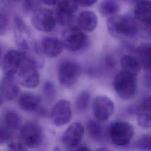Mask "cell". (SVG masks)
Instances as JSON below:
<instances>
[{"instance_id":"1","label":"cell","mask_w":151,"mask_h":151,"mask_svg":"<svg viewBox=\"0 0 151 151\" xmlns=\"http://www.w3.org/2000/svg\"><path fill=\"white\" fill-rule=\"evenodd\" d=\"M14 32L16 44L23 57L38 68L44 64L40 47L23 19L17 16L14 19Z\"/></svg>"},{"instance_id":"2","label":"cell","mask_w":151,"mask_h":151,"mask_svg":"<svg viewBox=\"0 0 151 151\" xmlns=\"http://www.w3.org/2000/svg\"><path fill=\"white\" fill-rule=\"evenodd\" d=\"M107 27L109 32L117 38H127L134 37L138 31L136 20L129 15H114L107 20Z\"/></svg>"},{"instance_id":"3","label":"cell","mask_w":151,"mask_h":151,"mask_svg":"<svg viewBox=\"0 0 151 151\" xmlns=\"http://www.w3.org/2000/svg\"><path fill=\"white\" fill-rule=\"evenodd\" d=\"M136 76L123 70L117 74L113 81V87L120 98L129 100L134 96L137 90Z\"/></svg>"},{"instance_id":"4","label":"cell","mask_w":151,"mask_h":151,"mask_svg":"<svg viewBox=\"0 0 151 151\" xmlns=\"http://www.w3.org/2000/svg\"><path fill=\"white\" fill-rule=\"evenodd\" d=\"M61 41L64 48L71 52L83 50L87 44L86 34L79 27L73 26L66 29L63 33Z\"/></svg>"},{"instance_id":"5","label":"cell","mask_w":151,"mask_h":151,"mask_svg":"<svg viewBox=\"0 0 151 151\" xmlns=\"http://www.w3.org/2000/svg\"><path fill=\"white\" fill-rule=\"evenodd\" d=\"M56 22L55 14L48 8L41 6L32 12L31 23L38 31L50 32L54 29Z\"/></svg>"},{"instance_id":"6","label":"cell","mask_w":151,"mask_h":151,"mask_svg":"<svg viewBox=\"0 0 151 151\" xmlns=\"http://www.w3.org/2000/svg\"><path fill=\"white\" fill-rule=\"evenodd\" d=\"M109 134L114 145L123 146L127 145L131 141L134 134V129L129 122L117 121L110 126Z\"/></svg>"},{"instance_id":"7","label":"cell","mask_w":151,"mask_h":151,"mask_svg":"<svg viewBox=\"0 0 151 151\" xmlns=\"http://www.w3.org/2000/svg\"><path fill=\"white\" fill-rule=\"evenodd\" d=\"M38 67L24 58L22 63L18 71V81L24 87L33 88L37 87L40 82Z\"/></svg>"},{"instance_id":"8","label":"cell","mask_w":151,"mask_h":151,"mask_svg":"<svg viewBox=\"0 0 151 151\" xmlns=\"http://www.w3.org/2000/svg\"><path fill=\"white\" fill-rule=\"evenodd\" d=\"M19 139L27 147H37L42 141V129L35 123H27L21 128Z\"/></svg>"},{"instance_id":"9","label":"cell","mask_w":151,"mask_h":151,"mask_svg":"<svg viewBox=\"0 0 151 151\" xmlns=\"http://www.w3.org/2000/svg\"><path fill=\"white\" fill-rule=\"evenodd\" d=\"M80 73V68L76 62L66 60L62 62L59 66L58 80L62 85L69 87L75 84Z\"/></svg>"},{"instance_id":"10","label":"cell","mask_w":151,"mask_h":151,"mask_svg":"<svg viewBox=\"0 0 151 151\" xmlns=\"http://www.w3.org/2000/svg\"><path fill=\"white\" fill-rule=\"evenodd\" d=\"M50 118L52 124L60 127L67 124L71 119L70 103L64 99L57 101L51 108Z\"/></svg>"},{"instance_id":"11","label":"cell","mask_w":151,"mask_h":151,"mask_svg":"<svg viewBox=\"0 0 151 151\" xmlns=\"http://www.w3.org/2000/svg\"><path fill=\"white\" fill-rule=\"evenodd\" d=\"M114 109L113 102L106 96H98L93 100V113L95 117L101 122L108 120L113 113Z\"/></svg>"},{"instance_id":"12","label":"cell","mask_w":151,"mask_h":151,"mask_svg":"<svg viewBox=\"0 0 151 151\" xmlns=\"http://www.w3.org/2000/svg\"><path fill=\"white\" fill-rule=\"evenodd\" d=\"M84 135V127L79 122L71 124L65 130L62 139L63 144L68 149L74 150L80 144Z\"/></svg>"},{"instance_id":"13","label":"cell","mask_w":151,"mask_h":151,"mask_svg":"<svg viewBox=\"0 0 151 151\" xmlns=\"http://www.w3.org/2000/svg\"><path fill=\"white\" fill-rule=\"evenodd\" d=\"M24 57L21 53L17 50H9L2 58V70L5 75L14 76L17 74L22 63Z\"/></svg>"},{"instance_id":"14","label":"cell","mask_w":151,"mask_h":151,"mask_svg":"<svg viewBox=\"0 0 151 151\" xmlns=\"http://www.w3.org/2000/svg\"><path fill=\"white\" fill-rule=\"evenodd\" d=\"M40 47L42 54L50 58H54L60 55L64 48L61 40L53 37H44Z\"/></svg>"},{"instance_id":"15","label":"cell","mask_w":151,"mask_h":151,"mask_svg":"<svg viewBox=\"0 0 151 151\" xmlns=\"http://www.w3.org/2000/svg\"><path fill=\"white\" fill-rule=\"evenodd\" d=\"M19 92V86L14 76L5 75L0 80V93L8 101L15 99Z\"/></svg>"},{"instance_id":"16","label":"cell","mask_w":151,"mask_h":151,"mask_svg":"<svg viewBox=\"0 0 151 151\" xmlns=\"http://www.w3.org/2000/svg\"><path fill=\"white\" fill-rule=\"evenodd\" d=\"M137 121L140 127H151V98L143 100L137 110Z\"/></svg>"},{"instance_id":"17","label":"cell","mask_w":151,"mask_h":151,"mask_svg":"<svg viewBox=\"0 0 151 151\" xmlns=\"http://www.w3.org/2000/svg\"><path fill=\"white\" fill-rule=\"evenodd\" d=\"M19 108L28 112L38 111L41 109V99L39 96L32 93H23L18 100Z\"/></svg>"},{"instance_id":"18","label":"cell","mask_w":151,"mask_h":151,"mask_svg":"<svg viewBox=\"0 0 151 151\" xmlns=\"http://www.w3.org/2000/svg\"><path fill=\"white\" fill-rule=\"evenodd\" d=\"M97 24V17L94 12L84 11L80 14L78 18V24L81 29L91 32L96 28Z\"/></svg>"},{"instance_id":"19","label":"cell","mask_w":151,"mask_h":151,"mask_svg":"<svg viewBox=\"0 0 151 151\" xmlns=\"http://www.w3.org/2000/svg\"><path fill=\"white\" fill-rule=\"evenodd\" d=\"M134 16L139 21L149 25L151 24V1H141L136 6Z\"/></svg>"},{"instance_id":"20","label":"cell","mask_w":151,"mask_h":151,"mask_svg":"<svg viewBox=\"0 0 151 151\" xmlns=\"http://www.w3.org/2000/svg\"><path fill=\"white\" fill-rule=\"evenodd\" d=\"M3 126L10 130H17L21 127L22 119L20 115L14 110H6L2 115Z\"/></svg>"},{"instance_id":"21","label":"cell","mask_w":151,"mask_h":151,"mask_svg":"<svg viewBox=\"0 0 151 151\" xmlns=\"http://www.w3.org/2000/svg\"><path fill=\"white\" fill-rule=\"evenodd\" d=\"M122 70L137 76L141 69L139 61L133 56L126 55L122 57L120 60Z\"/></svg>"},{"instance_id":"22","label":"cell","mask_w":151,"mask_h":151,"mask_svg":"<svg viewBox=\"0 0 151 151\" xmlns=\"http://www.w3.org/2000/svg\"><path fill=\"white\" fill-rule=\"evenodd\" d=\"M120 6L117 0H103L99 5V11L104 17H111L117 14Z\"/></svg>"},{"instance_id":"23","label":"cell","mask_w":151,"mask_h":151,"mask_svg":"<svg viewBox=\"0 0 151 151\" xmlns=\"http://www.w3.org/2000/svg\"><path fill=\"white\" fill-rule=\"evenodd\" d=\"M9 5L8 0H0V35L5 34L9 25V15L8 8Z\"/></svg>"},{"instance_id":"24","label":"cell","mask_w":151,"mask_h":151,"mask_svg":"<svg viewBox=\"0 0 151 151\" xmlns=\"http://www.w3.org/2000/svg\"><path fill=\"white\" fill-rule=\"evenodd\" d=\"M91 94L87 90L81 91L77 95L75 101L76 110L79 113L84 112L88 107Z\"/></svg>"},{"instance_id":"25","label":"cell","mask_w":151,"mask_h":151,"mask_svg":"<svg viewBox=\"0 0 151 151\" xmlns=\"http://www.w3.org/2000/svg\"><path fill=\"white\" fill-rule=\"evenodd\" d=\"M58 9L63 12L73 14L78 6V0H58Z\"/></svg>"},{"instance_id":"26","label":"cell","mask_w":151,"mask_h":151,"mask_svg":"<svg viewBox=\"0 0 151 151\" xmlns=\"http://www.w3.org/2000/svg\"><path fill=\"white\" fill-rule=\"evenodd\" d=\"M87 128L90 136L94 140H100L103 137V131L101 126L93 120H89Z\"/></svg>"},{"instance_id":"27","label":"cell","mask_w":151,"mask_h":151,"mask_svg":"<svg viewBox=\"0 0 151 151\" xmlns=\"http://www.w3.org/2000/svg\"><path fill=\"white\" fill-rule=\"evenodd\" d=\"M140 52L143 64L147 68L151 70V44H147L143 47Z\"/></svg>"},{"instance_id":"28","label":"cell","mask_w":151,"mask_h":151,"mask_svg":"<svg viewBox=\"0 0 151 151\" xmlns=\"http://www.w3.org/2000/svg\"><path fill=\"white\" fill-rule=\"evenodd\" d=\"M56 19L62 25H67L69 24L72 20V14H68L57 9L56 14Z\"/></svg>"},{"instance_id":"29","label":"cell","mask_w":151,"mask_h":151,"mask_svg":"<svg viewBox=\"0 0 151 151\" xmlns=\"http://www.w3.org/2000/svg\"><path fill=\"white\" fill-rule=\"evenodd\" d=\"M44 95L48 99H53L55 95V87L54 84L51 81L46 82L43 87Z\"/></svg>"},{"instance_id":"30","label":"cell","mask_w":151,"mask_h":151,"mask_svg":"<svg viewBox=\"0 0 151 151\" xmlns=\"http://www.w3.org/2000/svg\"><path fill=\"white\" fill-rule=\"evenodd\" d=\"M41 0H25L24 8L28 12H34L38 8L41 7L42 4Z\"/></svg>"},{"instance_id":"31","label":"cell","mask_w":151,"mask_h":151,"mask_svg":"<svg viewBox=\"0 0 151 151\" xmlns=\"http://www.w3.org/2000/svg\"><path fill=\"white\" fill-rule=\"evenodd\" d=\"M8 147L10 150H25L27 147L25 144L20 140H12L11 139L8 143Z\"/></svg>"},{"instance_id":"32","label":"cell","mask_w":151,"mask_h":151,"mask_svg":"<svg viewBox=\"0 0 151 151\" xmlns=\"http://www.w3.org/2000/svg\"><path fill=\"white\" fill-rule=\"evenodd\" d=\"M11 139V133L6 127L0 126V145L8 143Z\"/></svg>"},{"instance_id":"33","label":"cell","mask_w":151,"mask_h":151,"mask_svg":"<svg viewBox=\"0 0 151 151\" xmlns=\"http://www.w3.org/2000/svg\"><path fill=\"white\" fill-rule=\"evenodd\" d=\"M137 145L142 149L151 150V135L142 136L137 142Z\"/></svg>"},{"instance_id":"34","label":"cell","mask_w":151,"mask_h":151,"mask_svg":"<svg viewBox=\"0 0 151 151\" xmlns=\"http://www.w3.org/2000/svg\"><path fill=\"white\" fill-rule=\"evenodd\" d=\"M97 0H78V4L83 6L88 7L93 5Z\"/></svg>"},{"instance_id":"35","label":"cell","mask_w":151,"mask_h":151,"mask_svg":"<svg viewBox=\"0 0 151 151\" xmlns=\"http://www.w3.org/2000/svg\"><path fill=\"white\" fill-rule=\"evenodd\" d=\"M42 2L48 6H52L56 4L58 0H41Z\"/></svg>"},{"instance_id":"36","label":"cell","mask_w":151,"mask_h":151,"mask_svg":"<svg viewBox=\"0 0 151 151\" xmlns=\"http://www.w3.org/2000/svg\"><path fill=\"white\" fill-rule=\"evenodd\" d=\"M2 51H1V47H0V66H1V61H2Z\"/></svg>"},{"instance_id":"37","label":"cell","mask_w":151,"mask_h":151,"mask_svg":"<svg viewBox=\"0 0 151 151\" xmlns=\"http://www.w3.org/2000/svg\"><path fill=\"white\" fill-rule=\"evenodd\" d=\"M2 104V97L0 93V107L1 106Z\"/></svg>"},{"instance_id":"38","label":"cell","mask_w":151,"mask_h":151,"mask_svg":"<svg viewBox=\"0 0 151 151\" xmlns=\"http://www.w3.org/2000/svg\"></svg>"}]
</instances>
